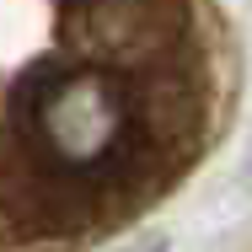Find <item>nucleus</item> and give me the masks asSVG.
Masks as SVG:
<instances>
[{
    "label": "nucleus",
    "instance_id": "nucleus-1",
    "mask_svg": "<svg viewBox=\"0 0 252 252\" xmlns=\"http://www.w3.org/2000/svg\"><path fill=\"white\" fill-rule=\"evenodd\" d=\"M183 0H0V252H43L172 156Z\"/></svg>",
    "mask_w": 252,
    "mask_h": 252
}]
</instances>
